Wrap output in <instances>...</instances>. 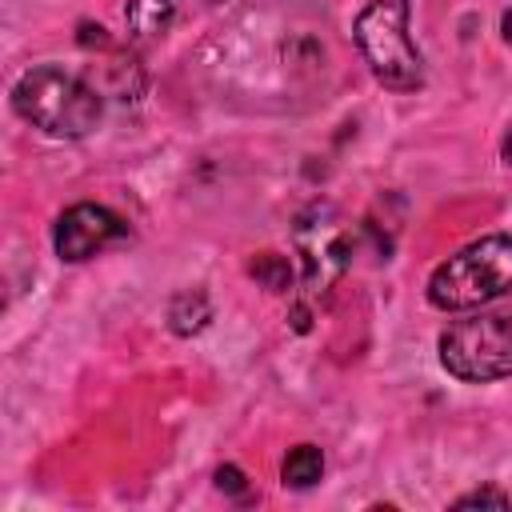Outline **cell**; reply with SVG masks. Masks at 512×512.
Segmentation results:
<instances>
[{"instance_id":"cell-1","label":"cell","mask_w":512,"mask_h":512,"mask_svg":"<svg viewBox=\"0 0 512 512\" xmlns=\"http://www.w3.org/2000/svg\"><path fill=\"white\" fill-rule=\"evenodd\" d=\"M12 108L20 120L56 140H80L100 124L104 96L88 76L64 72L60 64H40L24 72L12 88Z\"/></svg>"},{"instance_id":"cell-2","label":"cell","mask_w":512,"mask_h":512,"mask_svg":"<svg viewBox=\"0 0 512 512\" xmlns=\"http://www.w3.org/2000/svg\"><path fill=\"white\" fill-rule=\"evenodd\" d=\"M512 288V236H480L452 252L428 280V300L440 312H472Z\"/></svg>"},{"instance_id":"cell-3","label":"cell","mask_w":512,"mask_h":512,"mask_svg":"<svg viewBox=\"0 0 512 512\" xmlns=\"http://www.w3.org/2000/svg\"><path fill=\"white\" fill-rule=\"evenodd\" d=\"M356 48L372 76L392 92H416L424 84V60L408 36V0H372L352 24Z\"/></svg>"},{"instance_id":"cell-4","label":"cell","mask_w":512,"mask_h":512,"mask_svg":"<svg viewBox=\"0 0 512 512\" xmlns=\"http://www.w3.org/2000/svg\"><path fill=\"white\" fill-rule=\"evenodd\" d=\"M440 364L464 384H492L512 376V320L508 316H464L452 320L440 340Z\"/></svg>"},{"instance_id":"cell-5","label":"cell","mask_w":512,"mask_h":512,"mask_svg":"<svg viewBox=\"0 0 512 512\" xmlns=\"http://www.w3.org/2000/svg\"><path fill=\"white\" fill-rule=\"evenodd\" d=\"M128 236V224L104 208V204H72L56 228H52V244H56V256L76 264V260H88L96 252H104L108 244L124 240Z\"/></svg>"},{"instance_id":"cell-6","label":"cell","mask_w":512,"mask_h":512,"mask_svg":"<svg viewBox=\"0 0 512 512\" xmlns=\"http://www.w3.org/2000/svg\"><path fill=\"white\" fill-rule=\"evenodd\" d=\"M296 244H300V252H304V284H308V292H324V288L344 272L348 252H352L344 228L320 220V208H316V224H312V220H300Z\"/></svg>"},{"instance_id":"cell-7","label":"cell","mask_w":512,"mask_h":512,"mask_svg":"<svg viewBox=\"0 0 512 512\" xmlns=\"http://www.w3.org/2000/svg\"><path fill=\"white\" fill-rule=\"evenodd\" d=\"M88 80L100 96H112V100H140L144 92V68L136 56L120 52L116 44L104 48V56L96 64H88Z\"/></svg>"},{"instance_id":"cell-8","label":"cell","mask_w":512,"mask_h":512,"mask_svg":"<svg viewBox=\"0 0 512 512\" xmlns=\"http://www.w3.org/2000/svg\"><path fill=\"white\" fill-rule=\"evenodd\" d=\"M208 320H212V308H208V296L200 288H184V292L172 296V304H168V328L176 336H192Z\"/></svg>"},{"instance_id":"cell-9","label":"cell","mask_w":512,"mask_h":512,"mask_svg":"<svg viewBox=\"0 0 512 512\" xmlns=\"http://www.w3.org/2000/svg\"><path fill=\"white\" fill-rule=\"evenodd\" d=\"M172 16H176L172 0H128V4H124V24H128V32L140 36V40L160 36V32L172 24Z\"/></svg>"},{"instance_id":"cell-10","label":"cell","mask_w":512,"mask_h":512,"mask_svg":"<svg viewBox=\"0 0 512 512\" xmlns=\"http://www.w3.org/2000/svg\"><path fill=\"white\" fill-rule=\"evenodd\" d=\"M320 476H324V452L316 444H296L280 464L284 488H312Z\"/></svg>"},{"instance_id":"cell-11","label":"cell","mask_w":512,"mask_h":512,"mask_svg":"<svg viewBox=\"0 0 512 512\" xmlns=\"http://www.w3.org/2000/svg\"><path fill=\"white\" fill-rule=\"evenodd\" d=\"M248 272H252V280H256L260 288H268V292H288V288H292V264H288V256H280V252H260V256L248 264Z\"/></svg>"},{"instance_id":"cell-12","label":"cell","mask_w":512,"mask_h":512,"mask_svg":"<svg viewBox=\"0 0 512 512\" xmlns=\"http://www.w3.org/2000/svg\"><path fill=\"white\" fill-rule=\"evenodd\" d=\"M452 508H508V496L500 488H476V492L460 496Z\"/></svg>"},{"instance_id":"cell-13","label":"cell","mask_w":512,"mask_h":512,"mask_svg":"<svg viewBox=\"0 0 512 512\" xmlns=\"http://www.w3.org/2000/svg\"><path fill=\"white\" fill-rule=\"evenodd\" d=\"M216 484H220L224 492H232V496H248V488H244V472H240V468H232V464L216 468Z\"/></svg>"},{"instance_id":"cell-14","label":"cell","mask_w":512,"mask_h":512,"mask_svg":"<svg viewBox=\"0 0 512 512\" xmlns=\"http://www.w3.org/2000/svg\"><path fill=\"white\" fill-rule=\"evenodd\" d=\"M500 28H504V40L512 44V12H504V24H500Z\"/></svg>"},{"instance_id":"cell-15","label":"cell","mask_w":512,"mask_h":512,"mask_svg":"<svg viewBox=\"0 0 512 512\" xmlns=\"http://www.w3.org/2000/svg\"><path fill=\"white\" fill-rule=\"evenodd\" d=\"M504 160L512 164V128H508V136H504Z\"/></svg>"},{"instance_id":"cell-16","label":"cell","mask_w":512,"mask_h":512,"mask_svg":"<svg viewBox=\"0 0 512 512\" xmlns=\"http://www.w3.org/2000/svg\"><path fill=\"white\" fill-rule=\"evenodd\" d=\"M196 4H216V0H196Z\"/></svg>"}]
</instances>
